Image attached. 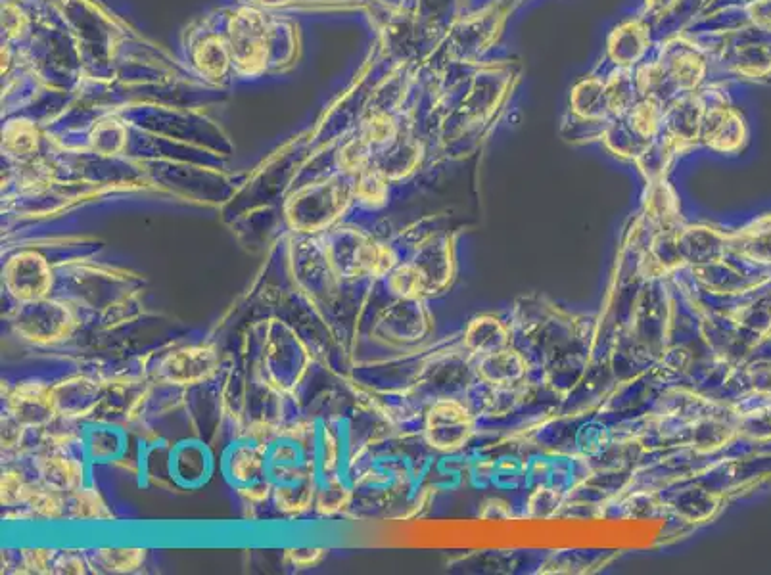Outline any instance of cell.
<instances>
[{"instance_id":"1","label":"cell","mask_w":771,"mask_h":575,"mask_svg":"<svg viewBox=\"0 0 771 575\" xmlns=\"http://www.w3.org/2000/svg\"><path fill=\"white\" fill-rule=\"evenodd\" d=\"M351 196V188L336 181L313 184L290 198L286 217L300 232H321L340 219L350 206Z\"/></svg>"},{"instance_id":"2","label":"cell","mask_w":771,"mask_h":575,"mask_svg":"<svg viewBox=\"0 0 771 575\" xmlns=\"http://www.w3.org/2000/svg\"><path fill=\"white\" fill-rule=\"evenodd\" d=\"M229 50L234 66L242 75H257L267 66L269 29L261 14L242 10L229 25Z\"/></svg>"},{"instance_id":"3","label":"cell","mask_w":771,"mask_h":575,"mask_svg":"<svg viewBox=\"0 0 771 575\" xmlns=\"http://www.w3.org/2000/svg\"><path fill=\"white\" fill-rule=\"evenodd\" d=\"M4 286L18 301H39L48 296L54 284L52 267L45 255L35 250L14 253L4 265Z\"/></svg>"},{"instance_id":"4","label":"cell","mask_w":771,"mask_h":575,"mask_svg":"<svg viewBox=\"0 0 771 575\" xmlns=\"http://www.w3.org/2000/svg\"><path fill=\"white\" fill-rule=\"evenodd\" d=\"M48 322L75 330L77 317L71 311L70 305H66V303L39 299V301L25 303L24 309L16 321V328H18V334H22L25 336V340H29L33 344L62 342L64 338L60 336V332L56 328L48 326Z\"/></svg>"},{"instance_id":"5","label":"cell","mask_w":771,"mask_h":575,"mask_svg":"<svg viewBox=\"0 0 771 575\" xmlns=\"http://www.w3.org/2000/svg\"><path fill=\"white\" fill-rule=\"evenodd\" d=\"M6 413L12 414L25 428L43 430L56 416L52 386L43 382H22L6 391Z\"/></svg>"},{"instance_id":"6","label":"cell","mask_w":771,"mask_h":575,"mask_svg":"<svg viewBox=\"0 0 771 575\" xmlns=\"http://www.w3.org/2000/svg\"><path fill=\"white\" fill-rule=\"evenodd\" d=\"M35 472L39 482L68 495L85 485V468L81 460L71 457L68 449L43 447L35 459Z\"/></svg>"},{"instance_id":"7","label":"cell","mask_w":771,"mask_h":575,"mask_svg":"<svg viewBox=\"0 0 771 575\" xmlns=\"http://www.w3.org/2000/svg\"><path fill=\"white\" fill-rule=\"evenodd\" d=\"M165 380L175 386H194L217 370V355L208 347H185L171 353L164 363Z\"/></svg>"},{"instance_id":"8","label":"cell","mask_w":771,"mask_h":575,"mask_svg":"<svg viewBox=\"0 0 771 575\" xmlns=\"http://www.w3.org/2000/svg\"><path fill=\"white\" fill-rule=\"evenodd\" d=\"M468 416L455 403L436 405L426 422V434L434 447L449 451L459 447L468 436Z\"/></svg>"},{"instance_id":"9","label":"cell","mask_w":771,"mask_h":575,"mask_svg":"<svg viewBox=\"0 0 771 575\" xmlns=\"http://www.w3.org/2000/svg\"><path fill=\"white\" fill-rule=\"evenodd\" d=\"M22 506L29 514V520H62L68 518V493L37 480L31 483Z\"/></svg>"},{"instance_id":"10","label":"cell","mask_w":771,"mask_h":575,"mask_svg":"<svg viewBox=\"0 0 771 575\" xmlns=\"http://www.w3.org/2000/svg\"><path fill=\"white\" fill-rule=\"evenodd\" d=\"M41 144L39 129L27 119H14L4 127L2 148L16 160H31Z\"/></svg>"},{"instance_id":"11","label":"cell","mask_w":771,"mask_h":575,"mask_svg":"<svg viewBox=\"0 0 771 575\" xmlns=\"http://www.w3.org/2000/svg\"><path fill=\"white\" fill-rule=\"evenodd\" d=\"M265 455H267L265 445L246 443L236 447L229 459V474L234 482L242 485L257 482L265 472Z\"/></svg>"},{"instance_id":"12","label":"cell","mask_w":771,"mask_h":575,"mask_svg":"<svg viewBox=\"0 0 771 575\" xmlns=\"http://www.w3.org/2000/svg\"><path fill=\"white\" fill-rule=\"evenodd\" d=\"M146 560V551L137 547H114V549H96L89 566H96L98 572L106 574H133L142 568ZM94 568V570H96Z\"/></svg>"},{"instance_id":"13","label":"cell","mask_w":771,"mask_h":575,"mask_svg":"<svg viewBox=\"0 0 771 575\" xmlns=\"http://www.w3.org/2000/svg\"><path fill=\"white\" fill-rule=\"evenodd\" d=\"M68 518L71 520H98L106 522L114 518L112 508L104 501L98 489L83 485L68 495Z\"/></svg>"},{"instance_id":"14","label":"cell","mask_w":771,"mask_h":575,"mask_svg":"<svg viewBox=\"0 0 771 575\" xmlns=\"http://www.w3.org/2000/svg\"><path fill=\"white\" fill-rule=\"evenodd\" d=\"M194 62L202 75L210 79H221L225 77L233 58L229 45L221 37H208L196 48Z\"/></svg>"},{"instance_id":"15","label":"cell","mask_w":771,"mask_h":575,"mask_svg":"<svg viewBox=\"0 0 771 575\" xmlns=\"http://www.w3.org/2000/svg\"><path fill=\"white\" fill-rule=\"evenodd\" d=\"M351 192L361 206L371 207V209L382 207L388 198V177L380 167L369 165L365 171L357 175L355 183L351 186Z\"/></svg>"},{"instance_id":"16","label":"cell","mask_w":771,"mask_h":575,"mask_svg":"<svg viewBox=\"0 0 771 575\" xmlns=\"http://www.w3.org/2000/svg\"><path fill=\"white\" fill-rule=\"evenodd\" d=\"M315 491L309 480H298L292 482L290 487H273V499L277 508L288 514V516H298L305 510H309L315 505Z\"/></svg>"},{"instance_id":"17","label":"cell","mask_w":771,"mask_h":575,"mask_svg":"<svg viewBox=\"0 0 771 575\" xmlns=\"http://www.w3.org/2000/svg\"><path fill=\"white\" fill-rule=\"evenodd\" d=\"M388 288L399 298H419L428 288V276L419 265H398L388 275Z\"/></svg>"},{"instance_id":"18","label":"cell","mask_w":771,"mask_h":575,"mask_svg":"<svg viewBox=\"0 0 771 575\" xmlns=\"http://www.w3.org/2000/svg\"><path fill=\"white\" fill-rule=\"evenodd\" d=\"M369 146H371V142L365 138H355V140L348 142L338 154L340 171H344L346 175H355V177L361 171H365L369 167V161H371Z\"/></svg>"},{"instance_id":"19","label":"cell","mask_w":771,"mask_h":575,"mask_svg":"<svg viewBox=\"0 0 771 575\" xmlns=\"http://www.w3.org/2000/svg\"><path fill=\"white\" fill-rule=\"evenodd\" d=\"M739 252L745 253L750 259L771 263V232L764 234L762 223H754L750 229L739 234Z\"/></svg>"},{"instance_id":"20","label":"cell","mask_w":771,"mask_h":575,"mask_svg":"<svg viewBox=\"0 0 771 575\" xmlns=\"http://www.w3.org/2000/svg\"><path fill=\"white\" fill-rule=\"evenodd\" d=\"M31 483L18 468H6L2 472V506L18 508L25 503Z\"/></svg>"},{"instance_id":"21","label":"cell","mask_w":771,"mask_h":575,"mask_svg":"<svg viewBox=\"0 0 771 575\" xmlns=\"http://www.w3.org/2000/svg\"><path fill=\"white\" fill-rule=\"evenodd\" d=\"M348 501H350V493L342 487L340 480L330 476L327 487L321 489L315 497V508L323 516H332L342 512V508H346Z\"/></svg>"},{"instance_id":"22","label":"cell","mask_w":771,"mask_h":575,"mask_svg":"<svg viewBox=\"0 0 771 575\" xmlns=\"http://www.w3.org/2000/svg\"><path fill=\"white\" fill-rule=\"evenodd\" d=\"M58 551L54 549H22L20 551V568H25L29 574H50L54 572V560Z\"/></svg>"},{"instance_id":"23","label":"cell","mask_w":771,"mask_h":575,"mask_svg":"<svg viewBox=\"0 0 771 575\" xmlns=\"http://www.w3.org/2000/svg\"><path fill=\"white\" fill-rule=\"evenodd\" d=\"M396 135V123L390 115L376 114L365 123V140L371 144H382Z\"/></svg>"},{"instance_id":"24","label":"cell","mask_w":771,"mask_h":575,"mask_svg":"<svg viewBox=\"0 0 771 575\" xmlns=\"http://www.w3.org/2000/svg\"><path fill=\"white\" fill-rule=\"evenodd\" d=\"M25 428L12 414L6 413L2 418V451L12 453L24 445Z\"/></svg>"},{"instance_id":"25","label":"cell","mask_w":771,"mask_h":575,"mask_svg":"<svg viewBox=\"0 0 771 575\" xmlns=\"http://www.w3.org/2000/svg\"><path fill=\"white\" fill-rule=\"evenodd\" d=\"M123 129H119L116 125H108V131L104 133V129L100 127L93 135L94 150L106 154V156H112L119 152L123 148Z\"/></svg>"},{"instance_id":"26","label":"cell","mask_w":771,"mask_h":575,"mask_svg":"<svg viewBox=\"0 0 771 575\" xmlns=\"http://www.w3.org/2000/svg\"><path fill=\"white\" fill-rule=\"evenodd\" d=\"M22 169L24 171L20 173V184L24 188L39 190V188H45L50 183V169H48L47 165H43L41 161L27 160Z\"/></svg>"},{"instance_id":"27","label":"cell","mask_w":771,"mask_h":575,"mask_svg":"<svg viewBox=\"0 0 771 575\" xmlns=\"http://www.w3.org/2000/svg\"><path fill=\"white\" fill-rule=\"evenodd\" d=\"M89 562L81 552L58 551L54 560V572L52 574H85Z\"/></svg>"},{"instance_id":"28","label":"cell","mask_w":771,"mask_h":575,"mask_svg":"<svg viewBox=\"0 0 771 575\" xmlns=\"http://www.w3.org/2000/svg\"><path fill=\"white\" fill-rule=\"evenodd\" d=\"M327 552L325 549H292V551H286V560L290 562V566L298 570H307L321 564Z\"/></svg>"},{"instance_id":"29","label":"cell","mask_w":771,"mask_h":575,"mask_svg":"<svg viewBox=\"0 0 771 575\" xmlns=\"http://www.w3.org/2000/svg\"><path fill=\"white\" fill-rule=\"evenodd\" d=\"M240 491V495H242V499L248 503V505H259V503H265L273 493V485L269 482H261V480H257V482L248 483V485H244V487H240L238 489Z\"/></svg>"},{"instance_id":"30","label":"cell","mask_w":771,"mask_h":575,"mask_svg":"<svg viewBox=\"0 0 771 575\" xmlns=\"http://www.w3.org/2000/svg\"><path fill=\"white\" fill-rule=\"evenodd\" d=\"M338 457H340V447H338V434L332 430H325V441H323V464L325 472H334L338 468Z\"/></svg>"},{"instance_id":"31","label":"cell","mask_w":771,"mask_h":575,"mask_svg":"<svg viewBox=\"0 0 771 575\" xmlns=\"http://www.w3.org/2000/svg\"><path fill=\"white\" fill-rule=\"evenodd\" d=\"M2 23H4V27H6V33H8V37H20V33L24 31L25 27L24 14H22L20 10H16V8H10V6H8V10H4V18H2Z\"/></svg>"}]
</instances>
